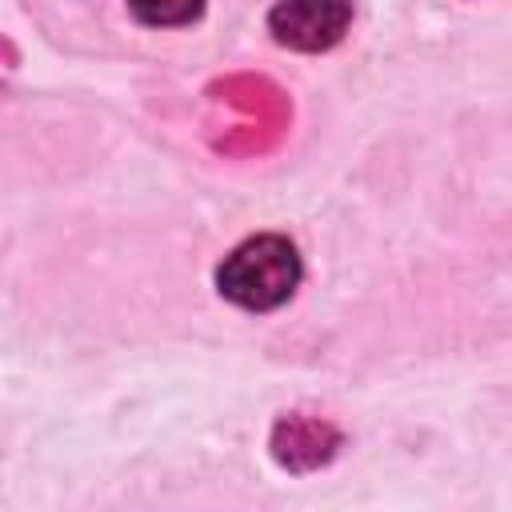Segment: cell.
Instances as JSON below:
<instances>
[{
    "label": "cell",
    "mask_w": 512,
    "mask_h": 512,
    "mask_svg": "<svg viewBox=\"0 0 512 512\" xmlns=\"http://www.w3.org/2000/svg\"><path fill=\"white\" fill-rule=\"evenodd\" d=\"M296 284H300L296 244L288 236H276V232H264V236L244 240L216 268V288L232 304H240L248 312L280 308L296 292Z\"/></svg>",
    "instance_id": "1"
},
{
    "label": "cell",
    "mask_w": 512,
    "mask_h": 512,
    "mask_svg": "<svg viewBox=\"0 0 512 512\" xmlns=\"http://www.w3.org/2000/svg\"><path fill=\"white\" fill-rule=\"evenodd\" d=\"M340 448V432L320 416H280L272 428V456L288 472H312L328 464Z\"/></svg>",
    "instance_id": "3"
},
{
    "label": "cell",
    "mask_w": 512,
    "mask_h": 512,
    "mask_svg": "<svg viewBox=\"0 0 512 512\" xmlns=\"http://www.w3.org/2000/svg\"><path fill=\"white\" fill-rule=\"evenodd\" d=\"M128 8L156 28H172V24H192L204 12V0H128Z\"/></svg>",
    "instance_id": "4"
},
{
    "label": "cell",
    "mask_w": 512,
    "mask_h": 512,
    "mask_svg": "<svg viewBox=\"0 0 512 512\" xmlns=\"http://www.w3.org/2000/svg\"><path fill=\"white\" fill-rule=\"evenodd\" d=\"M352 24V0H280L268 12L276 44L296 52H324L340 44Z\"/></svg>",
    "instance_id": "2"
}]
</instances>
